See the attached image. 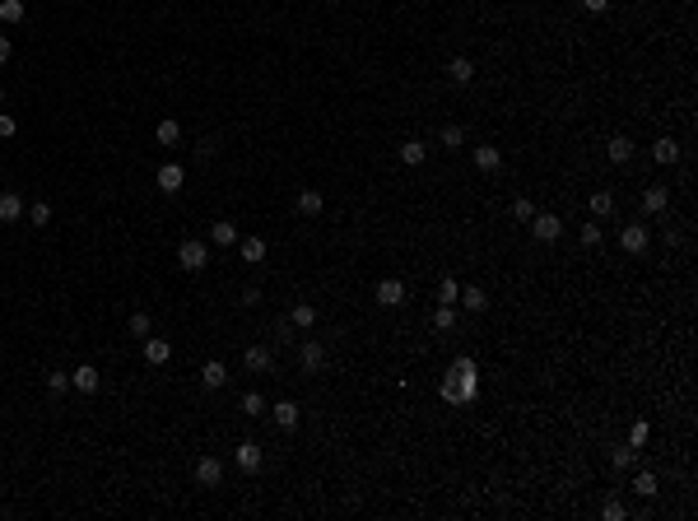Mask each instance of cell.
Instances as JSON below:
<instances>
[{
	"label": "cell",
	"mask_w": 698,
	"mask_h": 521,
	"mask_svg": "<svg viewBox=\"0 0 698 521\" xmlns=\"http://www.w3.org/2000/svg\"><path fill=\"white\" fill-rule=\"evenodd\" d=\"M442 391V400H451V405H465V400H475V391H480V382H475V363L470 358H456L447 372V382L438 386Z\"/></svg>",
	"instance_id": "6da1fadb"
},
{
	"label": "cell",
	"mask_w": 698,
	"mask_h": 521,
	"mask_svg": "<svg viewBox=\"0 0 698 521\" xmlns=\"http://www.w3.org/2000/svg\"><path fill=\"white\" fill-rule=\"evenodd\" d=\"M177 260H182V270H205L210 251H205V242H201V238H186V242L177 247Z\"/></svg>",
	"instance_id": "7a4b0ae2"
},
{
	"label": "cell",
	"mask_w": 698,
	"mask_h": 521,
	"mask_svg": "<svg viewBox=\"0 0 698 521\" xmlns=\"http://www.w3.org/2000/svg\"><path fill=\"white\" fill-rule=\"evenodd\" d=\"M196 484H201V489H215V484H224V461L201 456V461H196Z\"/></svg>",
	"instance_id": "3957f363"
},
{
	"label": "cell",
	"mask_w": 698,
	"mask_h": 521,
	"mask_svg": "<svg viewBox=\"0 0 698 521\" xmlns=\"http://www.w3.org/2000/svg\"><path fill=\"white\" fill-rule=\"evenodd\" d=\"M154 182H158V191H163V196H177V191H182V182H186V168H182V163H163Z\"/></svg>",
	"instance_id": "277c9868"
},
{
	"label": "cell",
	"mask_w": 698,
	"mask_h": 521,
	"mask_svg": "<svg viewBox=\"0 0 698 521\" xmlns=\"http://www.w3.org/2000/svg\"><path fill=\"white\" fill-rule=\"evenodd\" d=\"M298 363H303V372H322L326 368V345H322V340H303Z\"/></svg>",
	"instance_id": "5b68a950"
},
{
	"label": "cell",
	"mask_w": 698,
	"mask_h": 521,
	"mask_svg": "<svg viewBox=\"0 0 698 521\" xmlns=\"http://www.w3.org/2000/svg\"><path fill=\"white\" fill-rule=\"evenodd\" d=\"M261 443H256V438H242V443H238V465H242V470H247V475H256V470H261Z\"/></svg>",
	"instance_id": "8992f818"
},
{
	"label": "cell",
	"mask_w": 698,
	"mask_h": 521,
	"mask_svg": "<svg viewBox=\"0 0 698 521\" xmlns=\"http://www.w3.org/2000/svg\"><path fill=\"white\" fill-rule=\"evenodd\" d=\"M531 233H535L540 242H558L563 224H558V215H531Z\"/></svg>",
	"instance_id": "52a82bcc"
},
{
	"label": "cell",
	"mask_w": 698,
	"mask_h": 521,
	"mask_svg": "<svg viewBox=\"0 0 698 521\" xmlns=\"http://www.w3.org/2000/svg\"><path fill=\"white\" fill-rule=\"evenodd\" d=\"M172 358V345L163 336H144V363H154V368H163Z\"/></svg>",
	"instance_id": "ba28073f"
},
{
	"label": "cell",
	"mask_w": 698,
	"mask_h": 521,
	"mask_svg": "<svg viewBox=\"0 0 698 521\" xmlns=\"http://www.w3.org/2000/svg\"><path fill=\"white\" fill-rule=\"evenodd\" d=\"M98 382H103V377H98V368H93V363H79V368L70 372V386H75V391H84V396H93V391H98Z\"/></svg>",
	"instance_id": "9c48e42d"
},
{
	"label": "cell",
	"mask_w": 698,
	"mask_h": 521,
	"mask_svg": "<svg viewBox=\"0 0 698 521\" xmlns=\"http://www.w3.org/2000/svg\"><path fill=\"white\" fill-rule=\"evenodd\" d=\"M372 298H377L382 307H401V303H405V284H401V279H382Z\"/></svg>",
	"instance_id": "30bf717a"
},
{
	"label": "cell",
	"mask_w": 698,
	"mask_h": 521,
	"mask_svg": "<svg viewBox=\"0 0 698 521\" xmlns=\"http://www.w3.org/2000/svg\"><path fill=\"white\" fill-rule=\"evenodd\" d=\"M620 247L633 251V256H642V251H647V229H642V224H629V229L620 233Z\"/></svg>",
	"instance_id": "8fae6325"
},
{
	"label": "cell",
	"mask_w": 698,
	"mask_h": 521,
	"mask_svg": "<svg viewBox=\"0 0 698 521\" xmlns=\"http://www.w3.org/2000/svg\"><path fill=\"white\" fill-rule=\"evenodd\" d=\"M322 205H326L322 191H312V186H308V191H298V200H294V210L303 219H317V215H322Z\"/></svg>",
	"instance_id": "7c38bea8"
},
{
	"label": "cell",
	"mask_w": 698,
	"mask_h": 521,
	"mask_svg": "<svg viewBox=\"0 0 698 521\" xmlns=\"http://www.w3.org/2000/svg\"><path fill=\"white\" fill-rule=\"evenodd\" d=\"M270 363H275V358H270L265 345H251V349L242 354V368H247V372H270Z\"/></svg>",
	"instance_id": "4fadbf2b"
},
{
	"label": "cell",
	"mask_w": 698,
	"mask_h": 521,
	"mask_svg": "<svg viewBox=\"0 0 698 521\" xmlns=\"http://www.w3.org/2000/svg\"><path fill=\"white\" fill-rule=\"evenodd\" d=\"M447 79H451V84H470V79H475V61H470V56H451V61H447Z\"/></svg>",
	"instance_id": "5bb4252c"
},
{
	"label": "cell",
	"mask_w": 698,
	"mask_h": 521,
	"mask_svg": "<svg viewBox=\"0 0 698 521\" xmlns=\"http://www.w3.org/2000/svg\"><path fill=\"white\" fill-rule=\"evenodd\" d=\"M475 168H480V172H498V168H503V149L480 144V149H475Z\"/></svg>",
	"instance_id": "9a60e30c"
},
{
	"label": "cell",
	"mask_w": 698,
	"mask_h": 521,
	"mask_svg": "<svg viewBox=\"0 0 698 521\" xmlns=\"http://www.w3.org/2000/svg\"><path fill=\"white\" fill-rule=\"evenodd\" d=\"M666 205H670V191H666V186H647V191H642V210H647V215H661Z\"/></svg>",
	"instance_id": "2e32d148"
},
{
	"label": "cell",
	"mask_w": 698,
	"mask_h": 521,
	"mask_svg": "<svg viewBox=\"0 0 698 521\" xmlns=\"http://www.w3.org/2000/svg\"><path fill=\"white\" fill-rule=\"evenodd\" d=\"M270 414H275V424H279L284 433L298 429V405H294V400H279V405H270Z\"/></svg>",
	"instance_id": "e0dca14e"
},
{
	"label": "cell",
	"mask_w": 698,
	"mask_h": 521,
	"mask_svg": "<svg viewBox=\"0 0 698 521\" xmlns=\"http://www.w3.org/2000/svg\"><path fill=\"white\" fill-rule=\"evenodd\" d=\"M289 326H294V331H312V326H317V307L294 303V312H289Z\"/></svg>",
	"instance_id": "ac0fdd59"
},
{
	"label": "cell",
	"mask_w": 698,
	"mask_h": 521,
	"mask_svg": "<svg viewBox=\"0 0 698 521\" xmlns=\"http://www.w3.org/2000/svg\"><path fill=\"white\" fill-rule=\"evenodd\" d=\"M201 382L210 386V391H219V386L228 382V368H224L219 358H210V363H205V368H201Z\"/></svg>",
	"instance_id": "d6986e66"
},
{
	"label": "cell",
	"mask_w": 698,
	"mask_h": 521,
	"mask_svg": "<svg viewBox=\"0 0 698 521\" xmlns=\"http://www.w3.org/2000/svg\"><path fill=\"white\" fill-rule=\"evenodd\" d=\"M19 215H24V200H19L15 191H5V196H0V224H15Z\"/></svg>",
	"instance_id": "ffe728a7"
},
{
	"label": "cell",
	"mask_w": 698,
	"mask_h": 521,
	"mask_svg": "<svg viewBox=\"0 0 698 521\" xmlns=\"http://www.w3.org/2000/svg\"><path fill=\"white\" fill-rule=\"evenodd\" d=\"M605 154H610V163H629V158H633V140H629V135H615Z\"/></svg>",
	"instance_id": "44dd1931"
},
{
	"label": "cell",
	"mask_w": 698,
	"mask_h": 521,
	"mask_svg": "<svg viewBox=\"0 0 698 521\" xmlns=\"http://www.w3.org/2000/svg\"><path fill=\"white\" fill-rule=\"evenodd\" d=\"M424 158H429V149H424L419 140H405V144H401V163H405V168H419Z\"/></svg>",
	"instance_id": "7402d4cb"
},
{
	"label": "cell",
	"mask_w": 698,
	"mask_h": 521,
	"mask_svg": "<svg viewBox=\"0 0 698 521\" xmlns=\"http://www.w3.org/2000/svg\"><path fill=\"white\" fill-rule=\"evenodd\" d=\"M210 242H219V247H233V242H238V229H233L228 219H219V224H210Z\"/></svg>",
	"instance_id": "603a6c76"
},
{
	"label": "cell",
	"mask_w": 698,
	"mask_h": 521,
	"mask_svg": "<svg viewBox=\"0 0 698 521\" xmlns=\"http://www.w3.org/2000/svg\"><path fill=\"white\" fill-rule=\"evenodd\" d=\"M242 260H247V265H261L265 260V238H242Z\"/></svg>",
	"instance_id": "cb8c5ba5"
},
{
	"label": "cell",
	"mask_w": 698,
	"mask_h": 521,
	"mask_svg": "<svg viewBox=\"0 0 698 521\" xmlns=\"http://www.w3.org/2000/svg\"><path fill=\"white\" fill-rule=\"evenodd\" d=\"M587 205H591V219H605L610 210H615V196H610V191H591Z\"/></svg>",
	"instance_id": "d4e9b609"
},
{
	"label": "cell",
	"mask_w": 698,
	"mask_h": 521,
	"mask_svg": "<svg viewBox=\"0 0 698 521\" xmlns=\"http://www.w3.org/2000/svg\"><path fill=\"white\" fill-rule=\"evenodd\" d=\"M651 158H656V163H675V158H680V144H675V140H656V144H651Z\"/></svg>",
	"instance_id": "484cf974"
},
{
	"label": "cell",
	"mask_w": 698,
	"mask_h": 521,
	"mask_svg": "<svg viewBox=\"0 0 698 521\" xmlns=\"http://www.w3.org/2000/svg\"><path fill=\"white\" fill-rule=\"evenodd\" d=\"M154 140H158V144H177V140H182V126L168 117V122H158V126H154Z\"/></svg>",
	"instance_id": "4316f807"
},
{
	"label": "cell",
	"mask_w": 698,
	"mask_h": 521,
	"mask_svg": "<svg viewBox=\"0 0 698 521\" xmlns=\"http://www.w3.org/2000/svg\"><path fill=\"white\" fill-rule=\"evenodd\" d=\"M24 15H28L24 0H0V19H5V24H24Z\"/></svg>",
	"instance_id": "83f0119b"
},
{
	"label": "cell",
	"mask_w": 698,
	"mask_h": 521,
	"mask_svg": "<svg viewBox=\"0 0 698 521\" xmlns=\"http://www.w3.org/2000/svg\"><path fill=\"white\" fill-rule=\"evenodd\" d=\"M433 326H438V331H451V326H456V307L442 303V307L433 312Z\"/></svg>",
	"instance_id": "f1b7e54d"
},
{
	"label": "cell",
	"mask_w": 698,
	"mask_h": 521,
	"mask_svg": "<svg viewBox=\"0 0 698 521\" xmlns=\"http://www.w3.org/2000/svg\"><path fill=\"white\" fill-rule=\"evenodd\" d=\"M456 303H465L470 312H484V303H489V298H484V289H461V298H456Z\"/></svg>",
	"instance_id": "f546056e"
},
{
	"label": "cell",
	"mask_w": 698,
	"mask_h": 521,
	"mask_svg": "<svg viewBox=\"0 0 698 521\" xmlns=\"http://www.w3.org/2000/svg\"><path fill=\"white\" fill-rule=\"evenodd\" d=\"M131 336H140V340L154 336V322H149V312H135V317H131Z\"/></svg>",
	"instance_id": "4dcf8cb0"
},
{
	"label": "cell",
	"mask_w": 698,
	"mask_h": 521,
	"mask_svg": "<svg viewBox=\"0 0 698 521\" xmlns=\"http://www.w3.org/2000/svg\"><path fill=\"white\" fill-rule=\"evenodd\" d=\"M28 219L38 224V229H42V224H51V205H47V200H33V205H28Z\"/></svg>",
	"instance_id": "1f68e13d"
},
{
	"label": "cell",
	"mask_w": 698,
	"mask_h": 521,
	"mask_svg": "<svg viewBox=\"0 0 698 521\" xmlns=\"http://www.w3.org/2000/svg\"><path fill=\"white\" fill-rule=\"evenodd\" d=\"M265 410H270V405H265L256 391H247V396H242V414H251V419H256V414H265Z\"/></svg>",
	"instance_id": "d6a6232c"
},
{
	"label": "cell",
	"mask_w": 698,
	"mask_h": 521,
	"mask_svg": "<svg viewBox=\"0 0 698 521\" xmlns=\"http://www.w3.org/2000/svg\"><path fill=\"white\" fill-rule=\"evenodd\" d=\"M65 386H70V372H61V368H51V372H47V391H56V396H61Z\"/></svg>",
	"instance_id": "836d02e7"
},
{
	"label": "cell",
	"mask_w": 698,
	"mask_h": 521,
	"mask_svg": "<svg viewBox=\"0 0 698 521\" xmlns=\"http://www.w3.org/2000/svg\"><path fill=\"white\" fill-rule=\"evenodd\" d=\"M442 144H447V149H461L465 131H461V126H442Z\"/></svg>",
	"instance_id": "e575fe53"
},
{
	"label": "cell",
	"mask_w": 698,
	"mask_h": 521,
	"mask_svg": "<svg viewBox=\"0 0 698 521\" xmlns=\"http://www.w3.org/2000/svg\"><path fill=\"white\" fill-rule=\"evenodd\" d=\"M512 215L522 219V224H531V215H535V205H531L526 196H517V200H512Z\"/></svg>",
	"instance_id": "d590c367"
},
{
	"label": "cell",
	"mask_w": 698,
	"mask_h": 521,
	"mask_svg": "<svg viewBox=\"0 0 698 521\" xmlns=\"http://www.w3.org/2000/svg\"><path fill=\"white\" fill-rule=\"evenodd\" d=\"M438 298H442V303H456V298H461V284H456V279H442V284H438Z\"/></svg>",
	"instance_id": "8d00e7d4"
},
{
	"label": "cell",
	"mask_w": 698,
	"mask_h": 521,
	"mask_svg": "<svg viewBox=\"0 0 698 521\" xmlns=\"http://www.w3.org/2000/svg\"><path fill=\"white\" fill-rule=\"evenodd\" d=\"M582 247H601V224H596V219L582 224Z\"/></svg>",
	"instance_id": "74e56055"
},
{
	"label": "cell",
	"mask_w": 698,
	"mask_h": 521,
	"mask_svg": "<svg viewBox=\"0 0 698 521\" xmlns=\"http://www.w3.org/2000/svg\"><path fill=\"white\" fill-rule=\"evenodd\" d=\"M610 461H615V470H629V465H633V447H615Z\"/></svg>",
	"instance_id": "f35d334b"
},
{
	"label": "cell",
	"mask_w": 698,
	"mask_h": 521,
	"mask_svg": "<svg viewBox=\"0 0 698 521\" xmlns=\"http://www.w3.org/2000/svg\"><path fill=\"white\" fill-rule=\"evenodd\" d=\"M633 489L642 493V498H651V493H656V475H638V479H633Z\"/></svg>",
	"instance_id": "ab89813d"
},
{
	"label": "cell",
	"mask_w": 698,
	"mask_h": 521,
	"mask_svg": "<svg viewBox=\"0 0 698 521\" xmlns=\"http://www.w3.org/2000/svg\"><path fill=\"white\" fill-rule=\"evenodd\" d=\"M601 517H605V521H624V503H615V498H610V503L601 507Z\"/></svg>",
	"instance_id": "60d3db41"
},
{
	"label": "cell",
	"mask_w": 698,
	"mask_h": 521,
	"mask_svg": "<svg viewBox=\"0 0 698 521\" xmlns=\"http://www.w3.org/2000/svg\"><path fill=\"white\" fill-rule=\"evenodd\" d=\"M642 443H647V424H633V433H629V447H633V452H638V447H642Z\"/></svg>",
	"instance_id": "b9f144b4"
},
{
	"label": "cell",
	"mask_w": 698,
	"mask_h": 521,
	"mask_svg": "<svg viewBox=\"0 0 698 521\" xmlns=\"http://www.w3.org/2000/svg\"><path fill=\"white\" fill-rule=\"evenodd\" d=\"M15 131H19V126H15V117H5V112H0V140H10Z\"/></svg>",
	"instance_id": "7bdbcfd3"
},
{
	"label": "cell",
	"mask_w": 698,
	"mask_h": 521,
	"mask_svg": "<svg viewBox=\"0 0 698 521\" xmlns=\"http://www.w3.org/2000/svg\"><path fill=\"white\" fill-rule=\"evenodd\" d=\"M582 5H587L591 15H605V10H610V0H582Z\"/></svg>",
	"instance_id": "ee69618b"
},
{
	"label": "cell",
	"mask_w": 698,
	"mask_h": 521,
	"mask_svg": "<svg viewBox=\"0 0 698 521\" xmlns=\"http://www.w3.org/2000/svg\"><path fill=\"white\" fill-rule=\"evenodd\" d=\"M10 51H15V42H10V38H0V65L10 61Z\"/></svg>",
	"instance_id": "f6af8a7d"
},
{
	"label": "cell",
	"mask_w": 698,
	"mask_h": 521,
	"mask_svg": "<svg viewBox=\"0 0 698 521\" xmlns=\"http://www.w3.org/2000/svg\"><path fill=\"white\" fill-rule=\"evenodd\" d=\"M0 103H5V89H0Z\"/></svg>",
	"instance_id": "bcb514c9"
}]
</instances>
